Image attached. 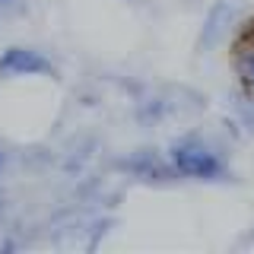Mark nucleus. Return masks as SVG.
Returning a JSON list of instances; mask_svg holds the SVG:
<instances>
[{
	"instance_id": "nucleus-1",
	"label": "nucleus",
	"mask_w": 254,
	"mask_h": 254,
	"mask_svg": "<svg viewBox=\"0 0 254 254\" xmlns=\"http://www.w3.org/2000/svg\"><path fill=\"white\" fill-rule=\"evenodd\" d=\"M169 162L175 165L181 181H200V185H226L232 181V165H229V153L219 146L213 137L203 130H185L178 133L169 149H165Z\"/></svg>"
},
{
	"instance_id": "nucleus-2",
	"label": "nucleus",
	"mask_w": 254,
	"mask_h": 254,
	"mask_svg": "<svg viewBox=\"0 0 254 254\" xmlns=\"http://www.w3.org/2000/svg\"><path fill=\"white\" fill-rule=\"evenodd\" d=\"M111 169L121 172L124 178L137 181V185H153V188H165V185L181 181L178 172H175V165L169 162V156H165L159 146H137V149H130L127 156L115 159Z\"/></svg>"
},
{
	"instance_id": "nucleus-3",
	"label": "nucleus",
	"mask_w": 254,
	"mask_h": 254,
	"mask_svg": "<svg viewBox=\"0 0 254 254\" xmlns=\"http://www.w3.org/2000/svg\"><path fill=\"white\" fill-rule=\"evenodd\" d=\"M58 67L45 51L29 45H10L0 51V76L16 79V76H54Z\"/></svg>"
},
{
	"instance_id": "nucleus-4",
	"label": "nucleus",
	"mask_w": 254,
	"mask_h": 254,
	"mask_svg": "<svg viewBox=\"0 0 254 254\" xmlns=\"http://www.w3.org/2000/svg\"><path fill=\"white\" fill-rule=\"evenodd\" d=\"M232 22H235V0H213L210 10H206V16H203L200 35H197V48H200V54L216 51L219 42L229 35Z\"/></svg>"
},
{
	"instance_id": "nucleus-5",
	"label": "nucleus",
	"mask_w": 254,
	"mask_h": 254,
	"mask_svg": "<svg viewBox=\"0 0 254 254\" xmlns=\"http://www.w3.org/2000/svg\"><path fill=\"white\" fill-rule=\"evenodd\" d=\"M229 70H232L238 89L254 95V35L248 32V26L235 32L232 51H229Z\"/></svg>"
},
{
	"instance_id": "nucleus-6",
	"label": "nucleus",
	"mask_w": 254,
	"mask_h": 254,
	"mask_svg": "<svg viewBox=\"0 0 254 254\" xmlns=\"http://www.w3.org/2000/svg\"><path fill=\"white\" fill-rule=\"evenodd\" d=\"M178 115V108H175L172 95L169 92H156V95H137V102H133V121L140 127H159L162 121H169V118Z\"/></svg>"
},
{
	"instance_id": "nucleus-7",
	"label": "nucleus",
	"mask_w": 254,
	"mask_h": 254,
	"mask_svg": "<svg viewBox=\"0 0 254 254\" xmlns=\"http://www.w3.org/2000/svg\"><path fill=\"white\" fill-rule=\"evenodd\" d=\"M229 115L235 118V124L242 127V133H254V95L235 89L229 95Z\"/></svg>"
},
{
	"instance_id": "nucleus-8",
	"label": "nucleus",
	"mask_w": 254,
	"mask_h": 254,
	"mask_svg": "<svg viewBox=\"0 0 254 254\" xmlns=\"http://www.w3.org/2000/svg\"><path fill=\"white\" fill-rule=\"evenodd\" d=\"M111 229H115V216H99L89 222V251H95L102 245V238L111 235Z\"/></svg>"
},
{
	"instance_id": "nucleus-9",
	"label": "nucleus",
	"mask_w": 254,
	"mask_h": 254,
	"mask_svg": "<svg viewBox=\"0 0 254 254\" xmlns=\"http://www.w3.org/2000/svg\"><path fill=\"white\" fill-rule=\"evenodd\" d=\"M13 248H16L13 238H3V242H0V251H13Z\"/></svg>"
},
{
	"instance_id": "nucleus-10",
	"label": "nucleus",
	"mask_w": 254,
	"mask_h": 254,
	"mask_svg": "<svg viewBox=\"0 0 254 254\" xmlns=\"http://www.w3.org/2000/svg\"><path fill=\"white\" fill-rule=\"evenodd\" d=\"M3 169H6V153L0 149V172H3Z\"/></svg>"
},
{
	"instance_id": "nucleus-11",
	"label": "nucleus",
	"mask_w": 254,
	"mask_h": 254,
	"mask_svg": "<svg viewBox=\"0 0 254 254\" xmlns=\"http://www.w3.org/2000/svg\"><path fill=\"white\" fill-rule=\"evenodd\" d=\"M245 26H248V32L254 35V19H248V22H245Z\"/></svg>"
},
{
	"instance_id": "nucleus-12",
	"label": "nucleus",
	"mask_w": 254,
	"mask_h": 254,
	"mask_svg": "<svg viewBox=\"0 0 254 254\" xmlns=\"http://www.w3.org/2000/svg\"><path fill=\"white\" fill-rule=\"evenodd\" d=\"M0 219H3V197H0Z\"/></svg>"
},
{
	"instance_id": "nucleus-13",
	"label": "nucleus",
	"mask_w": 254,
	"mask_h": 254,
	"mask_svg": "<svg viewBox=\"0 0 254 254\" xmlns=\"http://www.w3.org/2000/svg\"><path fill=\"white\" fill-rule=\"evenodd\" d=\"M6 3H13V0H0V6H6Z\"/></svg>"
},
{
	"instance_id": "nucleus-14",
	"label": "nucleus",
	"mask_w": 254,
	"mask_h": 254,
	"mask_svg": "<svg viewBox=\"0 0 254 254\" xmlns=\"http://www.w3.org/2000/svg\"><path fill=\"white\" fill-rule=\"evenodd\" d=\"M124 3H133V0H124Z\"/></svg>"
}]
</instances>
